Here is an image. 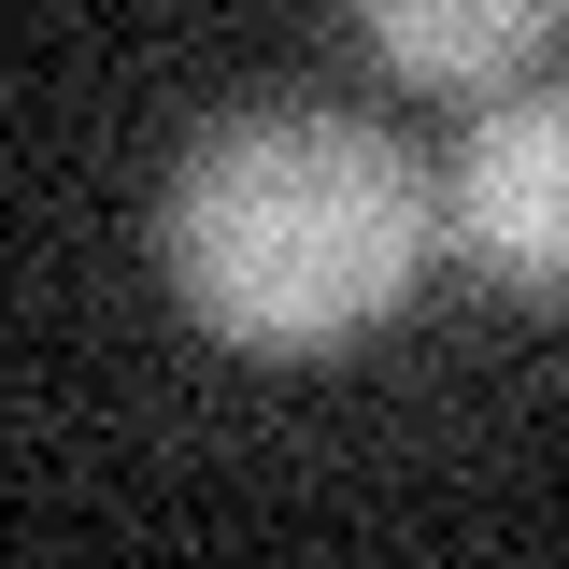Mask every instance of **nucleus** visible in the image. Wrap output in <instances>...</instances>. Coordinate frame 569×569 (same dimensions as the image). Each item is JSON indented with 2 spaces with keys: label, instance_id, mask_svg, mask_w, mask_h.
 I'll return each instance as SVG.
<instances>
[{
  "label": "nucleus",
  "instance_id": "nucleus-3",
  "mask_svg": "<svg viewBox=\"0 0 569 569\" xmlns=\"http://www.w3.org/2000/svg\"><path fill=\"white\" fill-rule=\"evenodd\" d=\"M370 58L399 86H441V100H498L527 58H556L569 0H356Z\"/></svg>",
  "mask_w": 569,
  "mask_h": 569
},
{
  "label": "nucleus",
  "instance_id": "nucleus-2",
  "mask_svg": "<svg viewBox=\"0 0 569 569\" xmlns=\"http://www.w3.org/2000/svg\"><path fill=\"white\" fill-rule=\"evenodd\" d=\"M456 257L512 299H569V86H498L456 157Z\"/></svg>",
  "mask_w": 569,
  "mask_h": 569
},
{
  "label": "nucleus",
  "instance_id": "nucleus-1",
  "mask_svg": "<svg viewBox=\"0 0 569 569\" xmlns=\"http://www.w3.org/2000/svg\"><path fill=\"white\" fill-rule=\"evenodd\" d=\"M427 257H441V200L413 142L328 100L213 114L157 200V271L228 356H342L413 299Z\"/></svg>",
  "mask_w": 569,
  "mask_h": 569
}]
</instances>
